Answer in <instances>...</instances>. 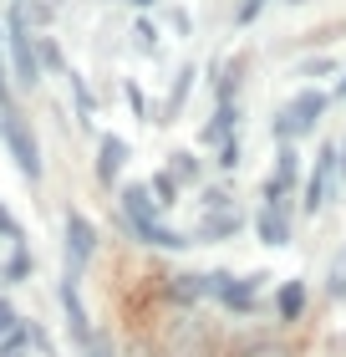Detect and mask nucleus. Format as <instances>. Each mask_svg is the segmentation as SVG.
<instances>
[{"label":"nucleus","instance_id":"13","mask_svg":"<svg viewBox=\"0 0 346 357\" xmlns=\"http://www.w3.org/2000/svg\"><path fill=\"white\" fill-rule=\"evenodd\" d=\"M306 312H310V281H306V275H290V281H280L275 296H270L275 327H295V321H306Z\"/></svg>","mask_w":346,"mask_h":357},{"label":"nucleus","instance_id":"10","mask_svg":"<svg viewBox=\"0 0 346 357\" xmlns=\"http://www.w3.org/2000/svg\"><path fill=\"white\" fill-rule=\"evenodd\" d=\"M56 296H61V317H67V337H72V347L77 352H87L92 347V317H87V301H81V275H67L61 271V281H56Z\"/></svg>","mask_w":346,"mask_h":357},{"label":"nucleus","instance_id":"5","mask_svg":"<svg viewBox=\"0 0 346 357\" xmlns=\"http://www.w3.org/2000/svg\"><path fill=\"white\" fill-rule=\"evenodd\" d=\"M265 286H270V271H209V301H219L229 317H255L260 312V296H265Z\"/></svg>","mask_w":346,"mask_h":357},{"label":"nucleus","instance_id":"4","mask_svg":"<svg viewBox=\"0 0 346 357\" xmlns=\"http://www.w3.org/2000/svg\"><path fill=\"white\" fill-rule=\"evenodd\" d=\"M326 107H331V92H321V87H301L285 107H275V118H270L275 149H280V143H301V138H310V133L321 128Z\"/></svg>","mask_w":346,"mask_h":357},{"label":"nucleus","instance_id":"23","mask_svg":"<svg viewBox=\"0 0 346 357\" xmlns=\"http://www.w3.org/2000/svg\"><path fill=\"white\" fill-rule=\"evenodd\" d=\"M168 174L178 178V189H184V184H199V178H204V158L194 153V149H178L173 164H168Z\"/></svg>","mask_w":346,"mask_h":357},{"label":"nucleus","instance_id":"35","mask_svg":"<svg viewBox=\"0 0 346 357\" xmlns=\"http://www.w3.org/2000/svg\"><path fill=\"white\" fill-rule=\"evenodd\" d=\"M81 357H118V347H112V337H102V332H97V337H92V347L81 352Z\"/></svg>","mask_w":346,"mask_h":357},{"label":"nucleus","instance_id":"1","mask_svg":"<svg viewBox=\"0 0 346 357\" xmlns=\"http://www.w3.org/2000/svg\"><path fill=\"white\" fill-rule=\"evenodd\" d=\"M118 215H123V230L148 250H173L178 255V250L194 245L189 230H173V225L163 220V209L153 204L148 184H118Z\"/></svg>","mask_w":346,"mask_h":357},{"label":"nucleus","instance_id":"7","mask_svg":"<svg viewBox=\"0 0 346 357\" xmlns=\"http://www.w3.org/2000/svg\"><path fill=\"white\" fill-rule=\"evenodd\" d=\"M97 245H102L97 225L81 215L77 204H67V209H61V271H67V275H81V271L92 266Z\"/></svg>","mask_w":346,"mask_h":357},{"label":"nucleus","instance_id":"3","mask_svg":"<svg viewBox=\"0 0 346 357\" xmlns=\"http://www.w3.org/2000/svg\"><path fill=\"white\" fill-rule=\"evenodd\" d=\"M158 357H219V332L204 312H173V321H163Z\"/></svg>","mask_w":346,"mask_h":357},{"label":"nucleus","instance_id":"32","mask_svg":"<svg viewBox=\"0 0 346 357\" xmlns=\"http://www.w3.org/2000/svg\"><path fill=\"white\" fill-rule=\"evenodd\" d=\"M0 112H15V92H10V67H6V52H0Z\"/></svg>","mask_w":346,"mask_h":357},{"label":"nucleus","instance_id":"19","mask_svg":"<svg viewBox=\"0 0 346 357\" xmlns=\"http://www.w3.org/2000/svg\"><path fill=\"white\" fill-rule=\"evenodd\" d=\"M321 296L331 301V306H341L346 301V240L331 250V261H326V275H321Z\"/></svg>","mask_w":346,"mask_h":357},{"label":"nucleus","instance_id":"12","mask_svg":"<svg viewBox=\"0 0 346 357\" xmlns=\"http://www.w3.org/2000/svg\"><path fill=\"white\" fill-rule=\"evenodd\" d=\"M250 225H255V240H260V245L285 250L290 240H295V204H260L255 215H250Z\"/></svg>","mask_w":346,"mask_h":357},{"label":"nucleus","instance_id":"33","mask_svg":"<svg viewBox=\"0 0 346 357\" xmlns=\"http://www.w3.org/2000/svg\"><path fill=\"white\" fill-rule=\"evenodd\" d=\"M336 72V61L331 56H316V61H301V77H331Z\"/></svg>","mask_w":346,"mask_h":357},{"label":"nucleus","instance_id":"39","mask_svg":"<svg viewBox=\"0 0 346 357\" xmlns=\"http://www.w3.org/2000/svg\"><path fill=\"white\" fill-rule=\"evenodd\" d=\"M285 6H306V0H285Z\"/></svg>","mask_w":346,"mask_h":357},{"label":"nucleus","instance_id":"37","mask_svg":"<svg viewBox=\"0 0 346 357\" xmlns=\"http://www.w3.org/2000/svg\"><path fill=\"white\" fill-rule=\"evenodd\" d=\"M331 97H341V102H346V72H341V82H336V92Z\"/></svg>","mask_w":346,"mask_h":357},{"label":"nucleus","instance_id":"36","mask_svg":"<svg viewBox=\"0 0 346 357\" xmlns=\"http://www.w3.org/2000/svg\"><path fill=\"white\" fill-rule=\"evenodd\" d=\"M336 153H341V184H346V138L336 143Z\"/></svg>","mask_w":346,"mask_h":357},{"label":"nucleus","instance_id":"38","mask_svg":"<svg viewBox=\"0 0 346 357\" xmlns=\"http://www.w3.org/2000/svg\"><path fill=\"white\" fill-rule=\"evenodd\" d=\"M133 6H138V10H148V6H158V0H133Z\"/></svg>","mask_w":346,"mask_h":357},{"label":"nucleus","instance_id":"16","mask_svg":"<svg viewBox=\"0 0 346 357\" xmlns=\"http://www.w3.org/2000/svg\"><path fill=\"white\" fill-rule=\"evenodd\" d=\"M31 275H36V250H31V240H15V245H6V261H0V291L26 286Z\"/></svg>","mask_w":346,"mask_h":357},{"label":"nucleus","instance_id":"8","mask_svg":"<svg viewBox=\"0 0 346 357\" xmlns=\"http://www.w3.org/2000/svg\"><path fill=\"white\" fill-rule=\"evenodd\" d=\"M0 143L10 149V158H15V169H21V178L31 189L46 178V164H41V143H36V133H31V123H26V112L15 107V112H6V128H0Z\"/></svg>","mask_w":346,"mask_h":357},{"label":"nucleus","instance_id":"15","mask_svg":"<svg viewBox=\"0 0 346 357\" xmlns=\"http://www.w3.org/2000/svg\"><path fill=\"white\" fill-rule=\"evenodd\" d=\"M163 296H168L178 312H199L209 301V271H173L163 281Z\"/></svg>","mask_w":346,"mask_h":357},{"label":"nucleus","instance_id":"22","mask_svg":"<svg viewBox=\"0 0 346 357\" xmlns=\"http://www.w3.org/2000/svg\"><path fill=\"white\" fill-rule=\"evenodd\" d=\"M148 194H153V204L163 209V215H168V209L178 204V194H184V189H178V178H173L168 169H158L153 178H148Z\"/></svg>","mask_w":346,"mask_h":357},{"label":"nucleus","instance_id":"9","mask_svg":"<svg viewBox=\"0 0 346 357\" xmlns=\"http://www.w3.org/2000/svg\"><path fill=\"white\" fill-rule=\"evenodd\" d=\"M306 184V169H301V149L295 143H280L275 149V164L260 184V204H295V194Z\"/></svg>","mask_w":346,"mask_h":357},{"label":"nucleus","instance_id":"2","mask_svg":"<svg viewBox=\"0 0 346 357\" xmlns=\"http://www.w3.org/2000/svg\"><path fill=\"white\" fill-rule=\"evenodd\" d=\"M6 67H10V82L15 87H41V56H36V31H31V15H26V6L15 0L10 6V15L6 21Z\"/></svg>","mask_w":346,"mask_h":357},{"label":"nucleus","instance_id":"25","mask_svg":"<svg viewBox=\"0 0 346 357\" xmlns=\"http://www.w3.org/2000/svg\"><path fill=\"white\" fill-rule=\"evenodd\" d=\"M239 164H244V143L239 138H229V143L214 149V169H219V174H239Z\"/></svg>","mask_w":346,"mask_h":357},{"label":"nucleus","instance_id":"17","mask_svg":"<svg viewBox=\"0 0 346 357\" xmlns=\"http://www.w3.org/2000/svg\"><path fill=\"white\" fill-rule=\"evenodd\" d=\"M239 102H214V118L199 128V149H219V143L239 138Z\"/></svg>","mask_w":346,"mask_h":357},{"label":"nucleus","instance_id":"14","mask_svg":"<svg viewBox=\"0 0 346 357\" xmlns=\"http://www.w3.org/2000/svg\"><path fill=\"white\" fill-rule=\"evenodd\" d=\"M127 158H133L127 138H118V133H102V138H97V164H92V174H97V184H102L107 194L123 184V169H127Z\"/></svg>","mask_w":346,"mask_h":357},{"label":"nucleus","instance_id":"29","mask_svg":"<svg viewBox=\"0 0 346 357\" xmlns=\"http://www.w3.org/2000/svg\"><path fill=\"white\" fill-rule=\"evenodd\" d=\"M10 240H26V230H21V220L6 209V199H0V245H10Z\"/></svg>","mask_w":346,"mask_h":357},{"label":"nucleus","instance_id":"20","mask_svg":"<svg viewBox=\"0 0 346 357\" xmlns=\"http://www.w3.org/2000/svg\"><path fill=\"white\" fill-rule=\"evenodd\" d=\"M61 77H67V92H72V102H77V123L92 128V118H97V97H92V87H87V77H81L77 67H67Z\"/></svg>","mask_w":346,"mask_h":357},{"label":"nucleus","instance_id":"18","mask_svg":"<svg viewBox=\"0 0 346 357\" xmlns=\"http://www.w3.org/2000/svg\"><path fill=\"white\" fill-rule=\"evenodd\" d=\"M194 77H199L194 61H184V67L173 72V87H168V97H163V107H158V123H178V112H184L189 92H194Z\"/></svg>","mask_w":346,"mask_h":357},{"label":"nucleus","instance_id":"34","mask_svg":"<svg viewBox=\"0 0 346 357\" xmlns=\"http://www.w3.org/2000/svg\"><path fill=\"white\" fill-rule=\"evenodd\" d=\"M260 10H265V0H239V10H235V26H250Z\"/></svg>","mask_w":346,"mask_h":357},{"label":"nucleus","instance_id":"27","mask_svg":"<svg viewBox=\"0 0 346 357\" xmlns=\"http://www.w3.org/2000/svg\"><path fill=\"white\" fill-rule=\"evenodd\" d=\"M123 97H127V107H133V118H138V123H153V107H148V97H143L138 82H123Z\"/></svg>","mask_w":346,"mask_h":357},{"label":"nucleus","instance_id":"26","mask_svg":"<svg viewBox=\"0 0 346 357\" xmlns=\"http://www.w3.org/2000/svg\"><path fill=\"white\" fill-rule=\"evenodd\" d=\"M36 56H41V72H46V67H52V72H67V56H61L56 36H46V31H36Z\"/></svg>","mask_w":346,"mask_h":357},{"label":"nucleus","instance_id":"31","mask_svg":"<svg viewBox=\"0 0 346 357\" xmlns=\"http://www.w3.org/2000/svg\"><path fill=\"white\" fill-rule=\"evenodd\" d=\"M133 36H138V52H158V26L148 21V15H143V21L133 26Z\"/></svg>","mask_w":346,"mask_h":357},{"label":"nucleus","instance_id":"6","mask_svg":"<svg viewBox=\"0 0 346 357\" xmlns=\"http://www.w3.org/2000/svg\"><path fill=\"white\" fill-rule=\"evenodd\" d=\"M341 194V153H336V138H326L316 149V164H310L306 184H301V215H326L331 199Z\"/></svg>","mask_w":346,"mask_h":357},{"label":"nucleus","instance_id":"28","mask_svg":"<svg viewBox=\"0 0 346 357\" xmlns=\"http://www.w3.org/2000/svg\"><path fill=\"white\" fill-rule=\"evenodd\" d=\"M229 204H239V199H235L224 184H209V189L199 194V209H229Z\"/></svg>","mask_w":346,"mask_h":357},{"label":"nucleus","instance_id":"11","mask_svg":"<svg viewBox=\"0 0 346 357\" xmlns=\"http://www.w3.org/2000/svg\"><path fill=\"white\" fill-rule=\"evenodd\" d=\"M244 225H250V215H244L239 204H229V209H199V225L189 230L194 245H224V240H235Z\"/></svg>","mask_w":346,"mask_h":357},{"label":"nucleus","instance_id":"30","mask_svg":"<svg viewBox=\"0 0 346 357\" xmlns=\"http://www.w3.org/2000/svg\"><path fill=\"white\" fill-rule=\"evenodd\" d=\"M15 321H21V312H15V301L6 296V291H0V342H6V337L15 332Z\"/></svg>","mask_w":346,"mask_h":357},{"label":"nucleus","instance_id":"21","mask_svg":"<svg viewBox=\"0 0 346 357\" xmlns=\"http://www.w3.org/2000/svg\"><path fill=\"white\" fill-rule=\"evenodd\" d=\"M229 357H301V352H295L285 337H244Z\"/></svg>","mask_w":346,"mask_h":357},{"label":"nucleus","instance_id":"24","mask_svg":"<svg viewBox=\"0 0 346 357\" xmlns=\"http://www.w3.org/2000/svg\"><path fill=\"white\" fill-rule=\"evenodd\" d=\"M31 327H36V317H21V321H15V332L0 342V357H31V352H36V342H31Z\"/></svg>","mask_w":346,"mask_h":357}]
</instances>
